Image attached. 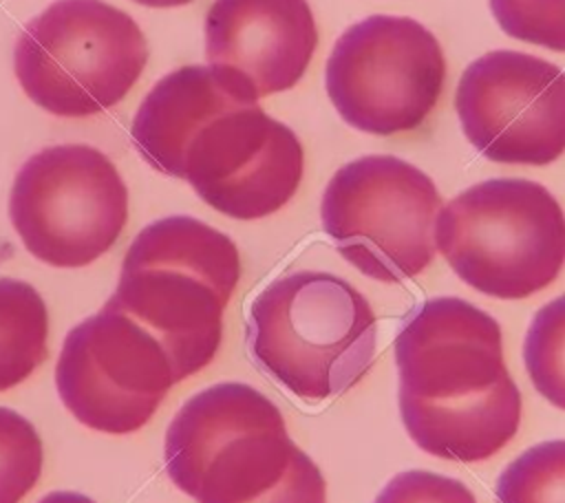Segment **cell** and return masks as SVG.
<instances>
[{
	"mask_svg": "<svg viewBox=\"0 0 565 503\" xmlns=\"http://www.w3.org/2000/svg\"><path fill=\"white\" fill-rule=\"evenodd\" d=\"M42 439L13 408L0 406V503H20L42 472Z\"/></svg>",
	"mask_w": 565,
	"mask_h": 503,
	"instance_id": "ac0fdd59",
	"label": "cell"
},
{
	"mask_svg": "<svg viewBox=\"0 0 565 503\" xmlns=\"http://www.w3.org/2000/svg\"><path fill=\"white\" fill-rule=\"evenodd\" d=\"M375 503H477V499L459 479L428 470H406L382 488Z\"/></svg>",
	"mask_w": 565,
	"mask_h": 503,
	"instance_id": "ffe728a7",
	"label": "cell"
},
{
	"mask_svg": "<svg viewBox=\"0 0 565 503\" xmlns=\"http://www.w3.org/2000/svg\"><path fill=\"white\" fill-rule=\"evenodd\" d=\"M296 452L278 406L243 382L192 395L166 430L170 481L196 503H249L274 488Z\"/></svg>",
	"mask_w": 565,
	"mask_h": 503,
	"instance_id": "5b68a950",
	"label": "cell"
},
{
	"mask_svg": "<svg viewBox=\"0 0 565 503\" xmlns=\"http://www.w3.org/2000/svg\"><path fill=\"white\" fill-rule=\"evenodd\" d=\"M38 503H95V501L88 499L86 494H79V492L60 490V492H51V494L42 496Z\"/></svg>",
	"mask_w": 565,
	"mask_h": 503,
	"instance_id": "7402d4cb",
	"label": "cell"
},
{
	"mask_svg": "<svg viewBox=\"0 0 565 503\" xmlns=\"http://www.w3.org/2000/svg\"><path fill=\"white\" fill-rule=\"evenodd\" d=\"M435 247L472 289L521 300L556 280L565 265V214L530 179H488L446 203Z\"/></svg>",
	"mask_w": 565,
	"mask_h": 503,
	"instance_id": "277c9868",
	"label": "cell"
},
{
	"mask_svg": "<svg viewBox=\"0 0 565 503\" xmlns=\"http://www.w3.org/2000/svg\"><path fill=\"white\" fill-rule=\"evenodd\" d=\"M441 196L433 179L393 154L344 163L320 203L324 234L364 276L402 282L435 258V221Z\"/></svg>",
	"mask_w": 565,
	"mask_h": 503,
	"instance_id": "52a82bcc",
	"label": "cell"
},
{
	"mask_svg": "<svg viewBox=\"0 0 565 503\" xmlns=\"http://www.w3.org/2000/svg\"><path fill=\"white\" fill-rule=\"evenodd\" d=\"M466 139L490 161L545 165L565 152V71L521 51L468 64L455 95Z\"/></svg>",
	"mask_w": 565,
	"mask_h": 503,
	"instance_id": "8fae6325",
	"label": "cell"
},
{
	"mask_svg": "<svg viewBox=\"0 0 565 503\" xmlns=\"http://www.w3.org/2000/svg\"><path fill=\"white\" fill-rule=\"evenodd\" d=\"M305 152L291 128L258 104L223 110L185 143L177 179L216 212L254 221L274 214L296 194Z\"/></svg>",
	"mask_w": 565,
	"mask_h": 503,
	"instance_id": "7c38bea8",
	"label": "cell"
},
{
	"mask_svg": "<svg viewBox=\"0 0 565 503\" xmlns=\"http://www.w3.org/2000/svg\"><path fill=\"white\" fill-rule=\"evenodd\" d=\"M177 382L159 340L108 304L66 333L55 364V386L66 410L108 435L146 426Z\"/></svg>",
	"mask_w": 565,
	"mask_h": 503,
	"instance_id": "30bf717a",
	"label": "cell"
},
{
	"mask_svg": "<svg viewBox=\"0 0 565 503\" xmlns=\"http://www.w3.org/2000/svg\"><path fill=\"white\" fill-rule=\"evenodd\" d=\"M395 364L402 424L428 454L475 463L516 435L521 393L503 360L501 327L472 302L424 300L402 322Z\"/></svg>",
	"mask_w": 565,
	"mask_h": 503,
	"instance_id": "6da1fadb",
	"label": "cell"
},
{
	"mask_svg": "<svg viewBox=\"0 0 565 503\" xmlns=\"http://www.w3.org/2000/svg\"><path fill=\"white\" fill-rule=\"evenodd\" d=\"M446 79L437 38L404 15H369L333 44L324 86L340 117L371 135L417 128L435 108Z\"/></svg>",
	"mask_w": 565,
	"mask_h": 503,
	"instance_id": "9c48e42d",
	"label": "cell"
},
{
	"mask_svg": "<svg viewBox=\"0 0 565 503\" xmlns=\"http://www.w3.org/2000/svg\"><path fill=\"white\" fill-rule=\"evenodd\" d=\"M497 503H565V439L527 448L494 485Z\"/></svg>",
	"mask_w": 565,
	"mask_h": 503,
	"instance_id": "2e32d148",
	"label": "cell"
},
{
	"mask_svg": "<svg viewBox=\"0 0 565 503\" xmlns=\"http://www.w3.org/2000/svg\"><path fill=\"white\" fill-rule=\"evenodd\" d=\"M49 311L33 285L0 278V390L24 382L46 360Z\"/></svg>",
	"mask_w": 565,
	"mask_h": 503,
	"instance_id": "9a60e30c",
	"label": "cell"
},
{
	"mask_svg": "<svg viewBox=\"0 0 565 503\" xmlns=\"http://www.w3.org/2000/svg\"><path fill=\"white\" fill-rule=\"evenodd\" d=\"M148 60L139 24L104 0H57L15 42V77L57 117H88L119 104Z\"/></svg>",
	"mask_w": 565,
	"mask_h": 503,
	"instance_id": "8992f818",
	"label": "cell"
},
{
	"mask_svg": "<svg viewBox=\"0 0 565 503\" xmlns=\"http://www.w3.org/2000/svg\"><path fill=\"white\" fill-rule=\"evenodd\" d=\"M139 4H146V7H179V4H188L192 0H135Z\"/></svg>",
	"mask_w": 565,
	"mask_h": 503,
	"instance_id": "603a6c76",
	"label": "cell"
},
{
	"mask_svg": "<svg viewBox=\"0 0 565 503\" xmlns=\"http://www.w3.org/2000/svg\"><path fill=\"white\" fill-rule=\"evenodd\" d=\"M249 503H327V483L318 465L296 448L285 477Z\"/></svg>",
	"mask_w": 565,
	"mask_h": 503,
	"instance_id": "44dd1931",
	"label": "cell"
},
{
	"mask_svg": "<svg viewBox=\"0 0 565 503\" xmlns=\"http://www.w3.org/2000/svg\"><path fill=\"white\" fill-rule=\"evenodd\" d=\"M249 104H258V97L238 73L212 64L181 66L143 97L130 139L148 165L177 176L181 152L196 128L223 110Z\"/></svg>",
	"mask_w": 565,
	"mask_h": 503,
	"instance_id": "5bb4252c",
	"label": "cell"
},
{
	"mask_svg": "<svg viewBox=\"0 0 565 503\" xmlns=\"http://www.w3.org/2000/svg\"><path fill=\"white\" fill-rule=\"evenodd\" d=\"M377 320L369 300L344 278L294 271L269 282L252 302L247 344L258 366L305 402L351 388L375 355Z\"/></svg>",
	"mask_w": 565,
	"mask_h": 503,
	"instance_id": "3957f363",
	"label": "cell"
},
{
	"mask_svg": "<svg viewBox=\"0 0 565 503\" xmlns=\"http://www.w3.org/2000/svg\"><path fill=\"white\" fill-rule=\"evenodd\" d=\"M316 46L307 0H214L205 15L207 62L238 73L258 99L296 86Z\"/></svg>",
	"mask_w": 565,
	"mask_h": 503,
	"instance_id": "4fadbf2b",
	"label": "cell"
},
{
	"mask_svg": "<svg viewBox=\"0 0 565 503\" xmlns=\"http://www.w3.org/2000/svg\"><path fill=\"white\" fill-rule=\"evenodd\" d=\"M22 245L53 267H84L106 254L128 221V190L115 163L86 143L31 154L9 194Z\"/></svg>",
	"mask_w": 565,
	"mask_h": 503,
	"instance_id": "ba28073f",
	"label": "cell"
},
{
	"mask_svg": "<svg viewBox=\"0 0 565 503\" xmlns=\"http://www.w3.org/2000/svg\"><path fill=\"white\" fill-rule=\"evenodd\" d=\"M510 38L565 53V0H488Z\"/></svg>",
	"mask_w": 565,
	"mask_h": 503,
	"instance_id": "d6986e66",
	"label": "cell"
},
{
	"mask_svg": "<svg viewBox=\"0 0 565 503\" xmlns=\"http://www.w3.org/2000/svg\"><path fill=\"white\" fill-rule=\"evenodd\" d=\"M523 362L539 395L565 410V293L534 313L523 342Z\"/></svg>",
	"mask_w": 565,
	"mask_h": 503,
	"instance_id": "e0dca14e",
	"label": "cell"
},
{
	"mask_svg": "<svg viewBox=\"0 0 565 503\" xmlns=\"http://www.w3.org/2000/svg\"><path fill=\"white\" fill-rule=\"evenodd\" d=\"M238 278L241 256L227 234L194 216H166L135 236L106 304L159 340L181 382L216 355Z\"/></svg>",
	"mask_w": 565,
	"mask_h": 503,
	"instance_id": "7a4b0ae2",
	"label": "cell"
}]
</instances>
